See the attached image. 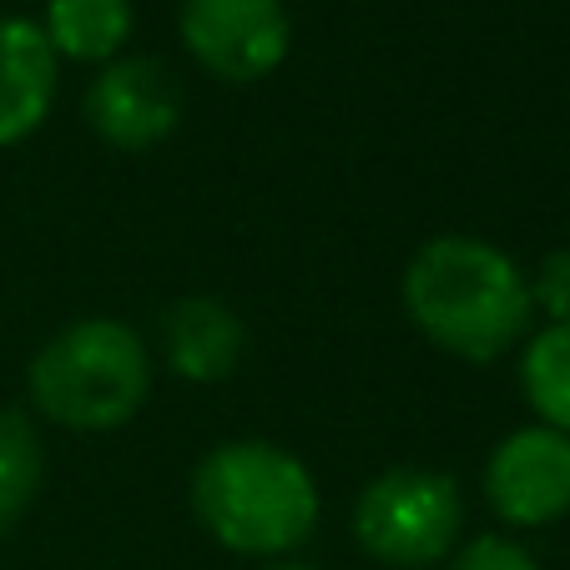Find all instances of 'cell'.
<instances>
[{
	"instance_id": "7a4b0ae2",
	"label": "cell",
	"mask_w": 570,
	"mask_h": 570,
	"mask_svg": "<svg viewBox=\"0 0 570 570\" xmlns=\"http://www.w3.org/2000/svg\"><path fill=\"white\" fill-rule=\"evenodd\" d=\"M193 515L223 550L243 560H288L308 546L323 515L313 470L278 440H223L193 464Z\"/></svg>"
},
{
	"instance_id": "30bf717a",
	"label": "cell",
	"mask_w": 570,
	"mask_h": 570,
	"mask_svg": "<svg viewBox=\"0 0 570 570\" xmlns=\"http://www.w3.org/2000/svg\"><path fill=\"white\" fill-rule=\"evenodd\" d=\"M41 31L61 61L107 66L127 56L137 11H131V0H46Z\"/></svg>"
},
{
	"instance_id": "ba28073f",
	"label": "cell",
	"mask_w": 570,
	"mask_h": 570,
	"mask_svg": "<svg viewBox=\"0 0 570 570\" xmlns=\"http://www.w3.org/2000/svg\"><path fill=\"white\" fill-rule=\"evenodd\" d=\"M157 348L183 384H223L248 358V318L213 293H187L161 313Z\"/></svg>"
},
{
	"instance_id": "6da1fadb",
	"label": "cell",
	"mask_w": 570,
	"mask_h": 570,
	"mask_svg": "<svg viewBox=\"0 0 570 570\" xmlns=\"http://www.w3.org/2000/svg\"><path fill=\"white\" fill-rule=\"evenodd\" d=\"M410 323L460 364H495L535 328L530 273L500 243L474 233H440L414 248L399 278Z\"/></svg>"
},
{
	"instance_id": "7c38bea8",
	"label": "cell",
	"mask_w": 570,
	"mask_h": 570,
	"mask_svg": "<svg viewBox=\"0 0 570 570\" xmlns=\"http://www.w3.org/2000/svg\"><path fill=\"white\" fill-rule=\"evenodd\" d=\"M46 484L41 420L21 404H0V535L36 505Z\"/></svg>"
},
{
	"instance_id": "5bb4252c",
	"label": "cell",
	"mask_w": 570,
	"mask_h": 570,
	"mask_svg": "<svg viewBox=\"0 0 570 570\" xmlns=\"http://www.w3.org/2000/svg\"><path fill=\"white\" fill-rule=\"evenodd\" d=\"M530 303H535V318L570 323V248L540 258V268L530 273Z\"/></svg>"
},
{
	"instance_id": "4fadbf2b",
	"label": "cell",
	"mask_w": 570,
	"mask_h": 570,
	"mask_svg": "<svg viewBox=\"0 0 570 570\" xmlns=\"http://www.w3.org/2000/svg\"><path fill=\"white\" fill-rule=\"evenodd\" d=\"M440 570H540V560L520 546L515 535L495 530V535H474V540H460L450 560Z\"/></svg>"
},
{
	"instance_id": "9a60e30c",
	"label": "cell",
	"mask_w": 570,
	"mask_h": 570,
	"mask_svg": "<svg viewBox=\"0 0 570 570\" xmlns=\"http://www.w3.org/2000/svg\"><path fill=\"white\" fill-rule=\"evenodd\" d=\"M258 570H313V566H308V560H293L288 556V560H263Z\"/></svg>"
},
{
	"instance_id": "5b68a950",
	"label": "cell",
	"mask_w": 570,
	"mask_h": 570,
	"mask_svg": "<svg viewBox=\"0 0 570 570\" xmlns=\"http://www.w3.org/2000/svg\"><path fill=\"white\" fill-rule=\"evenodd\" d=\"M177 36L197 71L223 87H253L288 61L293 16L283 0H183Z\"/></svg>"
},
{
	"instance_id": "9c48e42d",
	"label": "cell",
	"mask_w": 570,
	"mask_h": 570,
	"mask_svg": "<svg viewBox=\"0 0 570 570\" xmlns=\"http://www.w3.org/2000/svg\"><path fill=\"white\" fill-rule=\"evenodd\" d=\"M61 91V56L51 51L41 21L0 16V151L31 141L51 121Z\"/></svg>"
},
{
	"instance_id": "8992f818",
	"label": "cell",
	"mask_w": 570,
	"mask_h": 570,
	"mask_svg": "<svg viewBox=\"0 0 570 570\" xmlns=\"http://www.w3.org/2000/svg\"><path fill=\"white\" fill-rule=\"evenodd\" d=\"M484 505L505 530H546L570 515V440L520 424L484 460Z\"/></svg>"
},
{
	"instance_id": "3957f363",
	"label": "cell",
	"mask_w": 570,
	"mask_h": 570,
	"mask_svg": "<svg viewBox=\"0 0 570 570\" xmlns=\"http://www.w3.org/2000/svg\"><path fill=\"white\" fill-rule=\"evenodd\" d=\"M157 358L127 318L87 313L61 323L26 364V410L71 434H111L151 399Z\"/></svg>"
},
{
	"instance_id": "8fae6325",
	"label": "cell",
	"mask_w": 570,
	"mask_h": 570,
	"mask_svg": "<svg viewBox=\"0 0 570 570\" xmlns=\"http://www.w3.org/2000/svg\"><path fill=\"white\" fill-rule=\"evenodd\" d=\"M520 394L535 424L570 440V323H540L520 344Z\"/></svg>"
},
{
	"instance_id": "52a82bcc",
	"label": "cell",
	"mask_w": 570,
	"mask_h": 570,
	"mask_svg": "<svg viewBox=\"0 0 570 570\" xmlns=\"http://www.w3.org/2000/svg\"><path fill=\"white\" fill-rule=\"evenodd\" d=\"M81 117L111 151H151L183 127V81L157 56H117L97 66Z\"/></svg>"
},
{
	"instance_id": "277c9868",
	"label": "cell",
	"mask_w": 570,
	"mask_h": 570,
	"mask_svg": "<svg viewBox=\"0 0 570 570\" xmlns=\"http://www.w3.org/2000/svg\"><path fill=\"white\" fill-rule=\"evenodd\" d=\"M354 546L384 570H434L464 540V495L460 480L430 464H394L358 490Z\"/></svg>"
}]
</instances>
